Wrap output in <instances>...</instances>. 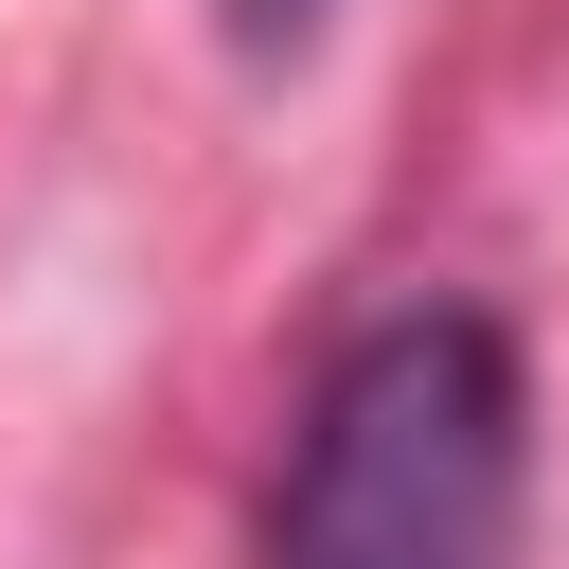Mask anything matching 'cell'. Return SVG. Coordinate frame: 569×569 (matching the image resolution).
<instances>
[{"instance_id":"1","label":"cell","mask_w":569,"mask_h":569,"mask_svg":"<svg viewBox=\"0 0 569 569\" xmlns=\"http://www.w3.org/2000/svg\"><path fill=\"white\" fill-rule=\"evenodd\" d=\"M516 462H533L516 338L480 302H409L338 338L267 498V569H516Z\"/></svg>"},{"instance_id":"2","label":"cell","mask_w":569,"mask_h":569,"mask_svg":"<svg viewBox=\"0 0 569 569\" xmlns=\"http://www.w3.org/2000/svg\"><path fill=\"white\" fill-rule=\"evenodd\" d=\"M231 36H249V53H284V36H320V0H231Z\"/></svg>"}]
</instances>
